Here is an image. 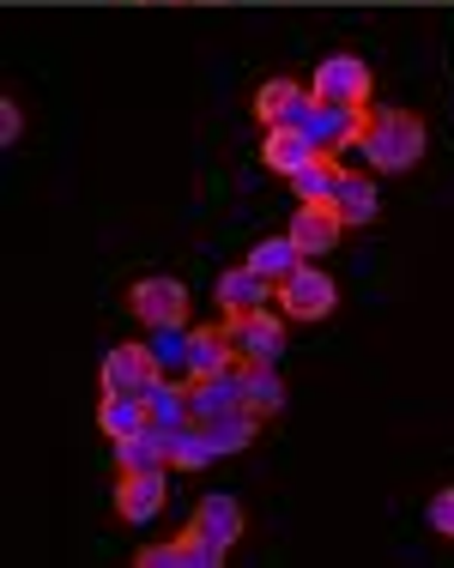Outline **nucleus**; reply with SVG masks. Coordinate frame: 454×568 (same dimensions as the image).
Instances as JSON below:
<instances>
[{
    "label": "nucleus",
    "mask_w": 454,
    "mask_h": 568,
    "mask_svg": "<svg viewBox=\"0 0 454 568\" xmlns=\"http://www.w3.org/2000/svg\"><path fill=\"white\" fill-rule=\"evenodd\" d=\"M266 296H279L273 278H261L255 266H231V273L219 278V308L224 315H255V308H266Z\"/></svg>",
    "instance_id": "13"
},
{
    "label": "nucleus",
    "mask_w": 454,
    "mask_h": 568,
    "mask_svg": "<svg viewBox=\"0 0 454 568\" xmlns=\"http://www.w3.org/2000/svg\"><path fill=\"white\" fill-rule=\"evenodd\" d=\"M261 158H266V170L291 175V170H303V164L315 158V145L303 140L297 128H266V145H261Z\"/></svg>",
    "instance_id": "25"
},
{
    "label": "nucleus",
    "mask_w": 454,
    "mask_h": 568,
    "mask_svg": "<svg viewBox=\"0 0 454 568\" xmlns=\"http://www.w3.org/2000/svg\"><path fill=\"white\" fill-rule=\"evenodd\" d=\"M200 436L212 442V454H243V448H255V436H261V417L249 412V405H231V412H219V417H200Z\"/></svg>",
    "instance_id": "12"
},
{
    "label": "nucleus",
    "mask_w": 454,
    "mask_h": 568,
    "mask_svg": "<svg viewBox=\"0 0 454 568\" xmlns=\"http://www.w3.org/2000/svg\"><path fill=\"white\" fill-rule=\"evenodd\" d=\"M370 170H412L424 158V121L412 110H376L370 103V128L357 140Z\"/></svg>",
    "instance_id": "1"
},
{
    "label": "nucleus",
    "mask_w": 454,
    "mask_h": 568,
    "mask_svg": "<svg viewBox=\"0 0 454 568\" xmlns=\"http://www.w3.org/2000/svg\"><path fill=\"white\" fill-rule=\"evenodd\" d=\"M128 308L140 315V327H170V321H189V284H182V278H140L128 291Z\"/></svg>",
    "instance_id": "6"
},
{
    "label": "nucleus",
    "mask_w": 454,
    "mask_h": 568,
    "mask_svg": "<svg viewBox=\"0 0 454 568\" xmlns=\"http://www.w3.org/2000/svg\"><path fill=\"white\" fill-rule=\"evenodd\" d=\"M231 363H236V351H231V339H224V327H194V339H189V382L219 375V369H231Z\"/></svg>",
    "instance_id": "21"
},
{
    "label": "nucleus",
    "mask_w": 454,
    "mask_h": 568,
    "mask_svg": "<svg viewBox=\"0 0 454 568\" xmlns=\"http://www.w3.org/2000/svg\"><path fill=\"white\" fill-rule=\"evenodd\" d=\"M315 103H370V67L357 55H327L310 79Z\"/></svg>",
    "instance_id": "8"
},
{
    "label": "nucleus",
    "mask_w": 454,
    "mask_h": 568,
    "mask_svg": "<svg viewBox=\"0 0 454 568\" xmlns=\"http://www.w3.org/2000/svg\"><path fill=\"white\" fill-rule=\"evenodd\" d=\"M340 236H345V219H340L333 200H322V206H297V219H291V242H297L303 254L340 248Z\"/></svg>",
    "instance_id": "11"
},
{
    "label": "nucleus",
    "mask_w": 454,
    "mask_h": 568,
    "mask_svg": "<svg viewBox=\"0 0 454 568\" xmlns=\"http://www.w3.org/2000/svg\"><path fill=\"white\" fill-rule=\"evenodd\" d=\"M333 303H340V284H333L322 266H297L285 284H279V308L291 321H327Z\"/></svg>",
    "instance_id": "3"
},
{
    "label": "nucleus",
    "mask_w": 454,
    "mask_h": 568,
    "mask_svg": "<svg viewBox=\"0 0 454 568\" xmlns=\"http://www.w3.org/2000/svg\"><path fill=\"white\" fill-rule=\"evenodd\" d=\"M19 133H24L19 98H0V145H19Z\"/></svg>",
    "instance_id": "27"
},
{
    "label": "nucleus",
    "mask_w": 454,
    "mask_h": 568,
    "mask_svg": "<svg viewBox=\"0 0 454 568\" xmlns=\"http://www.w3.org/2000/svg\"><path fill=\"white\" fill-rule=\"evenodd\" d=\"M164 459H170V471H200L219 454H212V442L200 436V424H170L164 429Z\"/></svg>",
    "instance_id": "22"
},
{
    "label": "nucleus",
    "mask_w": 454,
    "mask_h": 568,
    "mask_svg": "<svg viewBox=\"0 0 454 568\" xmlns=\"http://www.w3.org/2000/svg\"><path fill=\"white\" fill-rule=\"evenodd\" d=\"M158 466H170L164 459V429L158 424H145L140 436L115 442V471H158Z\"/></svg>",
    "instance_id": "24"
},
{
    "label": "nucleus",
    "mask_w": 454,
    "mask_h": 568,
    "mask_svg": "<svg viewBox=\"0 0 454 568\" xmlns=\"http://www.w3.org/2000/svg\"><path fill=\"white\" fill-rule=\"evenodd\" d=\"M340 175H345V170H340V158H322V152H315L310 164L291 170L285 182H291V194H297V206H322V200H333Z\"/></svg>",
    "instance_id": "14"
},
{
    "label": "nucleus",
    "mask_w": 454,
    "mask_h": 568,
    "mask_svg": "<svg viewBox=\"0 0 454 568\" xmlns=\"http://www.w3.org/2000/svg\"><path fill=\"white\" fill-rule=\"evenodd\" d=\"M310 85H297L291 73L266 79V85L255 91V121H266V128H303V115H310Z\"/></svg>",
    "instance_id": "10"
},
{
    "label": "nucleus",
    "mask_w": 454,
    "mask_h": 568,
    "mask_svg": "<svg viewBox=\"0 0 454 568\" xmlns=\"http://www.w3.org/2000/svg\"><path fill=\"white\" fill-rule=\"evenodd\" d=\"M189 339H194L189 321H170V327H145V351H152V363H158L164 375H189Z\"/></svg>",
    "instance_id": "17"
},
{
    "label": "nucleus",
    "mask_w": 454,
    "mask_h": 568,
    "mask_svg": "<svg viewBox=\"0 0 454 568\" xmlns=\"http://www.w3.org/2000/svg\"><path fill=\"white\" fill-rule=\"evenodd\" d=\"M164 382V369L152 363V351H145V339L140 345H115L110 357H103V394H152V387Z\"/></svg>",
    "instance_id": "7"
},
{
    "label": "nucleus",
    "mask_w": 454,
    "mask_h": 568,
    "mask_svg": "<svg viewBox=\"0 0 454 568\" xmlns=\"http://www.w3.org/2000/svg\"><path fill=\"white\" fill-rule=\"evenodd\" d=\"M145 424H152V417H145V399H140V394H103V405H98V429H103L110 442L140 436Z\"/></svg>",
    "instance_id": "19"
},
{
    "label": "nucleus",
    "mask_w": 454,
    "mask_h": 568,
    "mask_svg": "<svg viewBox=\"0 0 454 568\" xmlns=\"http://www.w3.org/2000/svg\"><path fill=\"white\" fill-rule=\"evenodd\" d=\"M370 128V103H310V115H303V140L315 145L322 158H340L345 145H357Z\"/></svg>",
    "instance_id": "2"
},
{
    "label": "nucleus",
    "mask_w": 454,
    "mask_h": 568,
    "mask_svg": "<svg viewBox=\"0 0 454 568\" xmlns=\"http://www.w3.org/2000/svg\"><path fill=\"white\" fill-rule=\"evenodd\" d=\"M194 532H206V538H219V545H236V538H243V503H236V496H206V503L194 508Z\"/></svg>",
    "instance_id": "15"
},
{
    "label": "nucleus",
    "mask_w": 454,
    "mask_h": 568,
    "mask_svg": "<svg viewBox=\"0 0 454 568\" xmlns=\"http://www.w3.org/2000/svg\"><path fill=\"white\" fill-rule=\"evenodd\" d=\"M431 532L454 538V484H448V490H436V496H431Z\"/></svg>",
    "instance_id": "26"
},
{
    "label": "nucleus",
    "mask_w": 454,
    "mask_h": 568,
    "mask_svg": "<svg viewBox=\"0 0 454 568\" xmlns=\"http://www.w3.org/2000/svg\"><path fill=\"white\" fill-rule=\"evenodd\" d=\"M224 550H231V545H219V538H206V532H194V526H182L176 538H164V545H145L133 562H140V568H219Z\"/></svg>",
    "instance_id": "4"
},
{
    "label": "nucleus",
    "mask_w": 454,
    "mask_h": 568,
    "mask_svg": "<svg viewBox=\"0 0 454 568\" xmlns=\"http://www.w3.org/2000/svg\"><path fill=\"white\" fill-rule=\"evenodd\" d=\"M249 266H255L261 278L285 284V278L303 266V248L291 242V230H285V236H261V242H255V254H249Z\"/></svg>",
    "instance_id": "23"
},
{
    "label": "nucleus",
    "mask_w": 454,
    "mask_h": 568,
    "mask_svg": "<svg viewBox=\"0 0 454 568\" xmlns=\"http://www.w3.org/2000/svg\"><path fill=\"white\" fill-rule=\"evenodd\" d=\"M145 417H152L158 429L170 424H194V399H189V382H176V375H164V382L145 394Z\"/></svg>",
    "instance_id": "20"
},
{
    "label": "nucleus",
    "mask_w": 454,
    "mask_h": 568,
    "mask_svg": "<svg viewBox=\"0 0 454 568\" xmlns=\"http://www.w3.org/2000/svg\"><path fill=\"white\" fill-rule=\"evenodd\" d=\"M243 405L261 417V424L285 412V382L273 375V363H243Z\"/></svg>",
    "instance_id": "16"
},
{
    "label": "nucleus",
    "mask_w": 454,
    "mask_h": 568,
    "mask_svg": "<svg viewBox=\"0 0 454 568\" xmlns=\"http://www.w3.org/2000/svg\"><path fill=\"white\" fill-rule=\"evenodd\" d=\"M170 466H158V471H122L115 478V514H122L128 526H145V520H158V508H164V496H170Z\"/></svg>",
    "instance_id": "9"
},
{
    "label": "nucleus",
    "mask_w": 454,
    "mask_h": 568,
    "mask_svg": "<svg viewBox=\"0 0 454 568\" xmlns=\"http://www.w3.org/2000/svg\"><path fill=\"white\" fill-rule=\"evenodd\" d=\"M224 339L243 363H279V351H285V327H279V315H224Z\"/></svg>",
    "instance_id": "5"
},
{
    "label": "nucleus",
    "mask_w": 454,
    "mask_h": 568,
    "mask_svg": "<svg viewBox=\"0 0 454 568\" xmlns=\"http://www.w3.org/2000/svg\"><path fill=\"white\" fill-rule=\"evenodd\" d=\"M333 206H340L345 224H376L382 194H376V182H370V175H352V170H345L340 187H333Z\"/></svg>",
    "instance_id": "18"
}]
</instances>
